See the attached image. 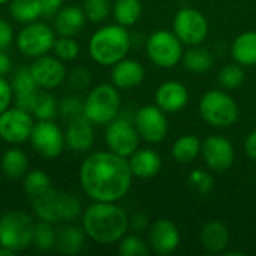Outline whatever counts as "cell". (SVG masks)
Listing matches in <instances>:
<instances>
[{
    "label": "cell",
    "instance_id": "bcb514c9",
    "mask_svg": "<svg viewBox=\"0 0 256 256\" xmlns=\"http://www.w3.org/2000/svg\"><path fill=\"white\" fill-rule=\"evenodd\" d=\"M147 226H148V218L142 213H136L129 219V228H132L136 232L147 230Z\"/></svg>",
    "mask_w": 256,
    "mask_h": 256
},
{
    "label": "cell",
    "instance_id": "d590c367",
    "mask_svg": "<svg viewBox=\"0 0 256 256\" xmlns=\"http://www.w3.org/2000/svg\"><path fill=\"white\" fill-rule=\"evenodd\" d=\"M52 51L62 62H72L80 56V45L74 36H58L56 38Z\"/></svg>",
    "mask_w": 256,
    "mask_h": 256
},
{
    "label": "cell",
    "instance_id": "ac0fdd59",
    "mask_svg": "<svg viewBox=\"0 0 256 256\" xmlns=\"http://www.w3.org/2000/svg\"><path fill=\"white\" fill-rule=\"evenodd\" d=\"M189 102V92L178 81H165L154 92V104L165 112H178Z\"/></svg>",
    "mask_w": 256,
    "mask_h": 256
},
{
    "label": "cell",
    "instance_id": "4dcf8cb0",
    "mask_svg": "<svg viewBox=\"0 0 256 256\" xmlns=\"http://www.w3.org/2000/svg\"><path fill=\"white\" fill-rule=\"evenodd\" d=\"M22 188L30 198H34L51 189V178L42 170L27 171V174L22 177Z\"/></svg>",
    "mask_w": 256,
    "mask_h": 256
},
{
    "label": "cell",
    "instance_id": "ffe728a7",
    "mask_svg": "<svg viewBox=\"0 0 256 256\" xmlns=\"http://www.w3.org/2000/svg\"><path fill=\"white\" fill-rule=\"evenodd\" d=\"M146 76L144 66L134 58H122L111 69V81L118 90H132L138 87Z\"/></svg>",
    "mask_w": 256,
    "mask_h": 256
},
{
    "label": "cell",
    "instance_id": "6da1fadb",
    "mask_svg": "<svg viewBox=\"0 0 256 256\" xmlns=\"http://www.w3.org/2000/svg\"><path fill=\"white\" fill-rule=\"evenodd\" d=\"M132 178L128 158L110 150L88 154L80 166L81 189L93 201L117 202L123 200L132 186Z\"/></svg>",
    "mask_w": 256,
    "mask_h": 256
},
{
    "label": "cell",
    "instance_id": "f35d334b",
    "mask_svg": "<svg viewBox=\"0 0 256 256\" xmlns=\"http://www.w3.org/2000/svg\"><path fill=\"white\" fill-rule=\"evenodd\" d=\"M10 86H12L14 94L30 93V92H36V88H38L30 69L26 66H21L14 72L12 80H10Z\"/></svg>",
    "mask_w": 256,
    "mask_h": 256
},
{
    "label": "cell",
    "instance_id": "d6986e66",
    "mask_svg": "<svg viewBox=\"0 0 256 256\" xmlns=\"http://www.w3.org/2000/svg\"><path fill=\"white\" fill-rule=\"evenodd\" d=\"M66 147L75 153H86L94 144V129L93 123L84 116L69 122L64 130Z\"/></svg>",
    "mask_w": 256,
    "mask_h": 256
},
{
    "label": "cell",
    "instance_id": "f1b7e54d",
    "mask_svg": "<svg viewBox=\"0 0 256 256\" xmlns=\"http://www.w3.org/2000/svg\"><path fill=\"white\" fill-rule=\"evenodd\" d=\"M142 14L141 0H116L112 3V15L117 24L130 27L138 22Z\"/></svg>",
    "mask_w": 256,
    "mask_h": 256
},
{
    "label": "cell",
    "instance_id": "ba28073f",
    "mask_svg": "<svg viewBox=\"0 0 256 256\" xmlns=\"http://www.w3.org/2000/svg\"><path fill=\"white\" fill-rule=\"evenodd\" d=\"M146 51L150 62L162 69L174 68L183 58V44L170 30L153 32L146 42Z\"/></svg>",
    "mask_w": 256,
    "mask_h": 256
},
{
    "label": "cell",
    "instance_id": "f907efd6",
    "mask_svg": "<svg viewBox=\"0 0 256 256\" xmlns=\"http://www.w3.org/2000/svg\"><path fill=\"white\" fill-rule=\"evenodd\" d=\"M12 0H0V4H9Z\"/></svg>",
    "mask_w": 256,
    "mask_h": 256
},
{
    "label": "cell",
    "instance_id": "f6af8a7d",
    "mask_svg": "<svg viewBox=\"0 0 256 256\" xmlns=\"http://www.w3.org/2000/svg\"><path fill=\"white\" fill-rule=\"evenodd\" d=\"M39 2H40V9H42V16H46V18L56 16L64 3V0H39Z\"/></svg>",
    "mask_w": 256,
    "mask_h": 256
},
{
    "label": "cell",
    "instance_id": "681fc988",
    "mask_svg": "<svg viewBox=\"0 0 256 256\" xmlns=\"http://www.w3.org/2000/svg\"><path fill=\"white\" fill-rule=\"evenodd\" d=\"M16 254L14 252V250H10V249H8V248H4V246H0V256H15Z\"/></svg>",
    "mask_w": 256,
    "mask_h": 256
},
{
    "label": "cell",
    "instance_id": "5bb4252c",
    "mask_svg": "<svg viewBox=\"0 0 256 256\" xmlns=\"http://www.w3.org/2000/svg\"><path fill=\"white\" fill-rule=\"evenodd\" d=\"M134 123L141 140L150 144L162 142L168 135V120L165 111H162L156 104L141 106L135 114Z\"/></svg>",
    "mask_w": 256,
    "mask_h": 256
},
{
    "label": "cell",
    "instance_id": "277c9868",
    "mask_svg": "<svg viewBox=\"0 0 256 256\" xmlns=\"http://www.w3.org/2000/svg\"><path fill=\"white\" fill-rule=\"evenodd\" d=\"M32 208L39 220L56 224H68L82 214L80 200L64 190L48 189L45 194L32 198Z\"/></svg>",
    "mask_w": 256,
    "mask_h": 256
},
{
    "label": "cell",
    "instance_id": "8d00e7d4",
    "mask_svg": "<svg viewBox=\"0 0 256 256\" xmlns=\"http://www.w3.org/2000/svg\"><path fill=\"white\" fill-rule=\"evenodd\" d=\"M58 112V102L50 93H39L33 116L36 120H54Z\"/></svg>",
    "mask_w": 256,
    "mask_h": 256
},
{
    "label": "cell",
    "instance_id": "74e56055",
    "mask_svg": "<svg viewBox=\"0 0 256 256\" xmlns=\"http://www.w3.org/2000/svg\"><path fill=\"white\" fill-rule=\"evenodd\" d=\"M148 244L135 234H126L118 242V254L122 256H147Z\"/></svg>",
    "mask_w": 256,
    "mask_h": 256
},
{
    "label": "cell",
    "instance_id": "7402d4cb",
    "mask_svg": "<svg viewBox=\"0 0 256 256\" xmlns=\"http://www.w3.org/2000/svg\"><path fill=\"white\" fill-rule=\"evenodd\" d=\"M86 21L82 8L63 6L54 16V30L58 36H75L84 28Z\"/></svg>",
    "mask_w": 256,
    "mask_h": 256
},
{
    "label": "cell",
    "instance_id": "7c38bea8",
    "mask_svg": "<svg viewBox=\"0 0 256 256\" xmlns=\"http://www.w3.org/2000/svg\"><path fill=\"white\" fill-rule=\"evenodd\" d=\"M32 148L45 159L58 158L64 147V132L54 123V120H38L30 135Z\"/></svg>",
    "mask_w": 256,
    "mask_h": 256
},
{
    "label": "cell",
    "instance_id": "9a60e30c",
    "mask_svg": "<svg viewBox=\"0 0 256 256\" xmlns=\"http://www.w3.org/2000/svg\"><path fill=\"white\" fill-rule=\"evenodd\" d=\"M201 156L212 172H225L234 164L236 150L228 138L222 135H212L202 141Z\"/></svg>",
    "mask_w": 256,
    "mask_h": 256
},
{
    "label": "cell",
    "instance_id": "603a6c76",
    "mask_svg": "<svg viewBox=\"0 0 256 256\" xmlns=\"http://www.w3.org/2000/svg\"><path fill=\"white\" fill-rule=\"evenodd\" d=\"M201 243L210 254H224L230 244V231L222 222L210 220L201 230Z\"/></svg>",
    "mask_w": 256,
    "mask_h": 256
},
{
    "label": "cell",
    "instance_id": "e0dca14e",
    "mask_svg": "<svg viewBox=\"0 0 256 256\" xmlns=\"http://www.w3.org/2000/svg\"><path fill=\"white\" fill-rule=\"evenodd\" d=\"M180 231L168 219H158L152 224L148 231V248L160 256L172 255L180 246Z\"/></svg>",
    "mask_w": 256,
    "mask_h": 256
},
{
    "label": "cell",
    "instance_id": "4fadbf2b",
    "mask_svg": "<svg viewBox=\"0 0 256 256\" xmlns=\"http://www.w3.org/2000/svg\"><path fill=\"white\" fill-rule=\"evenodd\" d=\"M140 134L135 128V123L129 122L124 117H116L106 124L105 129V142L110 152L129 158L140 146Z\"/></svg>",
    "mask_w": 256,
    "mask_h": 256
},
{
    "label": "cell",
    "instance_id": "60d3db41",
    "mask_svg": "<svg viewBox=\"0 0 256 256\" xmlns=\"http://www.w3.org/2000/svg\"><path fill=\"white\" fill-rule=\"evenodd\" d=\"M64 81L68 82V87L75 90V92L86 90L92 82V74H90V70L87 68L76 66V68H74L72 70H69L66 74Z\"/></svg>",
    "mask_w": 256,
    "mask_h": 256
},
{
    "label": "cell",
    "instance_id": "3957f363",
    "mask_svg": "<svg viewBox=\"0 0 256 256\" xmlns=\"http://www.w3.org/2000/svg\"><path fill=\"white\" fill-rule=\"evenodd\" d=\"M132 39L126 27L108 24L98 28L88 40V54L100 66H114L130 50Z\"/></svg>",
    "mask_w": 256,
    "mask_h": 256
},
{
    "label": "cell",
    "instance_id": "8fae6325",
    "mask_svg": "<svg viewBox=\"0 0 256 256\" xmlns=\"http://www.w3.org/2000/svg\"><path fill=\"white\" fill-rule=\"evenodd\" d=\"M34 123L32 112L18 106H9L0 114V138L10 146L24 144L30 140Z\"/></svg>",
    "mask_w": 256,
    "mask_h": 256
},
{
    "label": "cell",
    "instance_id": "ab89813d",
    "mask_svg": "<svg viewBox=\"0 0 256 256\" xmlns=\"http://www.w3.org/2000/svg\"><path fill=\"white\" fill-rule=\"evenodd\" d=\"M58 112L68 122L84 116V99H81L80 96H75V94L64 96L58 102Z\"/></svg>",
    "mask_w": 256,
    "mask_h": 256
},
{
    "label": "cell",
    "instance_id": "2e32d148",
    "mask_svg": "<svg viewBox=\"0 0 256 256\" xmlns=\"http://www.w3.org/2000/svg\"><path fill=\"white\" fill-rule=\"evenodd\" d=\"M28 69L33 75L36 86L45 90L57 88L58 86H62L68 74L63 62L58 57L50 54L33 58Z\"/></svg>",
    "mask_w": 256,
    "mask_h": 256
},
{
    "label": "cell",
    "instance_id": "d6a6232c",
    "mask_svg": "<svg viewBox=\"0 0 256 256\" xmlns=\"http://www.w3.org/2000/svg\"><path fill=\"white\" fill-rule=\"evenodd\" d=\"M56 242H57V231L54 230V225L45 220L36 222L33 244L40 252H48L56 249Z\"/></svg>",
    "mask_w": 256,
    "mask_h": 256
},
{
    "label": "cell",
    "instance_id": "7dc6e473",
    "mask_svg": "<svg viewBox=\"0 0 256 256\" xmlns=\"http://www.w3.org/2000/svg\"><path fill=\"white\" fill-rule=\"evenodd\" d=\"M244 152H246L249 159H252V160L256 162V129L252 130L246 136V140H244Z\"/></svg>",
    "mask_w": 256,
    "mask_h": 256
},
{
    "label": "cell",
    "instance_id": "1f68e13d",
    "mask_svg": "<svg viewBox=\"0 0 256 256\" xmlns=\"http://www.w3.org/2000/svg\"><path fill=\"white\" fill-rule=\"evenodd\" d=\"M246 80V72L244 68L238 63H230L225 64L219 74H218V81L219 84L226 88V90H236L243 86Z\"/></svg>",
    "mask_w": 256,
    "mask_h": 256
},
{
    "label": "cell",
    "instance_id": "5b68a950",
    "mask_svg": "<svg viewBox=\"0 0 256 256\" xmlns=\"http://www.w3.org/2000/svg\"><path fill=\"white\" fill-rule=\"evenodd\" d=\"M36 222L32 216L20 210H10L0 216V246L15 254L33 246Z\"/></svg>",
    "mask_w": 256,
    "mask_h": 256
},
{
    "label": "cell",
    "instance_id": "836d02e7",
    "mask_svg": "<svg viewBox=\"0 0 256 256\" xmlns=\"http://www.w3.org/2000/svg\"><path fill=\"white\" fill-rule=\"evenodd\" d=\"M188 184L196 195H207L214 188V178L213 176L206 170H194L188 176Z\"/></svg>",
    "mask_w": 256,
    "mask_h": 256
},
{
    "label": "cell",
    "instance_id": "8992f818",
    "mask_svg": "<svg viewBox=\"0 0 256 256\" xmlns=\"http://www.w3.org/2000/svg\"><path fill=\"white\" fill-rule=\"evenodd\" d=\"M122 100L114 84L93 87L84 99V117L93 124H108L120 112Z\"/></svg>",
    "mask_w": 256,
    "mask_h": 256
},
{
    "label": "cell",
    "instance_id": "c3c4849f",
    "mask_svg": "<svg viewBox=\"0 0 256 256\" xmlns=\"http://www.w3.org/2000/svg\"><path fill=\"white\" fill-rule=\"evenodd\" d=\"M10 57L6 54V51H0V76H4L10 70Z\"/></svg>",
    "mask_w": 256,
    "mask_h": 256
},
{
    "label": "cell",
    "instance_id": "52a82bcc",
    "mask_svg": "<svg viewBox=\"0 0 256 256\" xmlns=\"http://www.w3.org/2000/svg\"><path fill=\"white\" fill-rule=\"evenodd\" d=\"M200 114L213 128H230L237 123L240 108L234 98L224 90H210L200 99Z\"/></svg>",
    "mask_w": 256,
    "mask_h": 256
},
{
    "label": "cell",
    "instance_id": "30bf717a",
    "mask_svg": "<svg viewBox=\"0 0 256 256\" xmlns=\"http://www.w3.org/2000/svg\"><path fill=\"white\" fill-rule=\"evenodd\" d=\"M172 32L183 45H201L208 36V21L206 15L198 9L183 8L174 16Z\"/></svg>",
    "mask_w": 256,
    "mask_h": 256
},
{
    "label": "cell",
    "instance_id": "9c48e42d",
    "mask_svg": "<svg viewBox=\"0 0 256 256\" xmlns=\"http://www.w3.org/2000/svg\"><path fill=\"white\" fill-rule=\"evenodd\" d=\"M56 42V30L40 21L24 24V27L15 36V45L18 51L30 58H36L52 51Z\"/></svg>",
    "mask_w": 256,
    "mask_h": 256
},
{
    "label": "cell",
    "instance_id": "cb8c5ba5",
    "mask_svg": "<svg viewBox=\"0 0 256 256\" xmlns=\"http://www.w3.org/2000/svg\"><path fill=\"white\" fill-rule=\"evenodd\" d=\"M87 234L84 232L82 226L75 225H63L57 231V242L56 249L63 255H76L86 246Z\"/></svg>",
    "mask_w": 256,
    "mask_h": 256
},
{
    "label": "cell",
    "instance_id": "4316f807",
    "mask_svg": "<svg viewBox=\"0 0 256 256\" xmlns=\"http://www.w3.org/2000/svg\"><path fill=\"white\" fill-rule=\"evenodd\" d=\"M201 146L202 142L198 136L192 134L182 135L174 141L171 154L178 164H192L201 154Z\"/></svg>",
    "mask_w": 256,
    "mask_h": 256
},
{
    "label": "cell",
    "instance_id": "f546056e",
    "mask_svg": "<svg viewBox=\"0 0 256 256\" xmlns=\"http://www.w3.org/2000/svg\"><path fill=\"white\" fill-rule=\"evenodd\" d=\"M9 12L12 18L21 24L38 21L42 16L39 0H12L9 3Z\"/></svg>",
    "mask_w": 256,
    "mask_h": 256
},
{
    "label": "cell",
    "instance_id": "83f0119b",
    "mask_svg": "<svg viewBox=\"0 0 256 256\" xmlns=\"http://www.w3.org/2000/svg\"><path fill=\"white\" fill-rule=\"evenodd\" d=\"M182 62L188 70L195 72V74H204L208 69H212L213 63H214V57L207 48L195 45L183 52Z\"/></svg>",
    "mask_w": 256,
    "mask_h": 256
},
{
    "label": "cell",
    "instance_id": "7bdbcfd3",
    "mask_svg": "<svg viewBox=\"0 0 256 256\" xmlns=\"http://www.w3.org/2000/svg\"><path fill=\"white\" fill-rule=\"evenodd\" d=\"M14 28L9 21L0 18V51H8L14 44Z\"/></svg>",
    "mask_w": 256,
    "mask_h": 256
},
{
    "label": "cell",
    "instance_id": "ee69618b",
    "mask_svg": "<svg viewBox=\"0 0 256 256\" xmlns=\"http://www.w3.org/2000/svg\"><path fill=\"white\" fill-rule=\"evenodd\" d=\"M14 100V90L8 80L0 76V114L10 106V102Z\"/></svg>",
    "mask_w": 256,
    "mask_h": 256
},
{
    "label": "cell",
    "instance_id": "b9f144b4",
    "mask_svg": "<svg viewBox=\"0 0 256 256\" xmlns=\"http://www.w3.org/2000/svg\"><path fill=\"white\" fill-rule=\"evenodd\" d=\"M38 96H39V92H30V93H21V94H15L14 98V102H15V106L24 110V111H28L33 114V110L36 106V102H38Z\"/></svg>",
    "mask_w": 256,
    "mask_h": 256
},
{
    "label": "cell",
    "instance_id": "484cf974",
    "mask_svg": "<svg viewBox=\"0 0 256 256\" xmlns=\"http://www.w3.org/2000/svg\"><path fill=\"white\" fill-rule=\"evenodd\" d=\"M27 168H28V158L21 148L10 147L2 154L0 170L6 178L20 180L27 174Z\"/></svg>",
    "mask_w": 256,
    "mask_h": 256
},
{
    "label": "cell",
    "instance_id": "d4e9b609",
    "mask_svg": "<svg viewBox=\"0 0 256 256\" xmlns=\"http://www.w3.org/2000/svg\"><path fill=\"white\" fill-rule=\"evenodd\" d=\"M231 54L236 63L243 68L256 64V32L248 30L240 33L231 45Z\"/></svg>",
    "mask_w": 256,
    "mask_h": 256
},
{
    "label": "cell",
    "instance_id": "e575fe53",
    "mask_svg": "<svg viewBox=\"0 0 256 256\" xmlns=\"http://www.w3.org/2000/svg\"><path fill=\"white\" fill-rule=\"evenodd\" d=\"M82 10L88 21L102 22L112 12V3L111 0H84Z\"/></svg>",
    "mask_w": 256,
    "mask_h": 256
},
{
    "label": "cell",
    "instance_id": "44dd1931",
    "mask_svg": "<svg viewBox=\"0 0 256 256\" xmlns=\"http://www.w3.org/2000/svg\"><path fill=\"white\" fill-rule=\"evenodd\" d=\"M128 160L134 177L142 180L156 177L162 168L160 156L152 148H138L128 158Z\"/></svg>",
    "mask_w": 256,
    "mask_h": 256
},
{
    "label": "cell",
    "instance_id": "7a4b0ae2",
    "mask_svg": "<svg viewBox=\"0 0 256 256\" xmlns=\"http://www.w3.org/2000/svg\"><path fill=\"white\" fill-rule=\"evenodd\" d=\"M81 218L84 232L98 244L118 243L129 230V218L116 202L93 201Z\"/></svg>",
    "mask_w": 256,
    "mask_h": 256
}]
</instances>
